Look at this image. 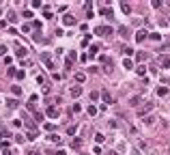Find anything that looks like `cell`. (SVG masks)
<instances>
[{
    "label": "cell",
    "mask_w": 170,
    "mask_h": 155,
    "mask_svg": "<svg viewBox=\"0 0 170 155\" xmlns=\"http://www.w3.org/2000/svg\"><path fill=\"white\" fill-rule=\"evenodd\" d=\"M56 155H67V153H65V151H56Z\"/></svg>",
    "instance_id": "7bdbcfd3"
},
{
    "label": "cell",
    "mask_w": 170,
    "mask_h": 155,
    "mask_svg": "<svg viewBox=\"0 0 170 155\" xmlns=\"http://www.w3.org/2000/svg\"><path fill=\"white\" fill-rule=\"evenodd\" d=\"M95 54H97V45H91V54L88 56H95Z\"/></svg>",
    "instance_id": "4dcf8cb0"
},
{
    "label": "cell",
    "mask_w": 170,
    "mask_h": 155,
    "mask_svg": "<svg viewBox=\"0 0 170 155\" xmlns=\"http://www.w3.org/2000/svg\"><path fill=\"white\" fill-rule=\"evenodd\" d=\"M101 97H103V101H106V103H114V97H112L108 91H103V93H101Z\"/></svg>",
    "instance_id": "52a82bcc"
},
{
    "label": "cell",
    "mask_w": 170,
    "mask_h": 155,
    "mask_svg": "<svg viewBox=\"0 0 170 155\" xmlns=\"http://www.w3.org/2000/svg\"><path fill=\"white\" fill-rule=\"evenodd\" d=\"M110 155H118V153H116V151H112V153H110Z\"/></svg>",
    "instance_id": "ee69618b"
},
{
    "label": "cell",
    "mask_w": 170,
    "mask_h": 155,
    "mask_svg": "<svg viewBox=\"0 0 170 155\" xmlns=\"http://www.w3.org/2000/svg\"><path fill=\"white\" fill-rule=\"evenodd\" d=\"M151 110H153V103H151V101H146V103H142V106H140V108H138V116H144V114H146V112H151Z\"/></svg>",
    "instance_id": "7a4b0ae2"
},
{
    "label": "cell",
    "mask_w": 170,
    "mask_h": 155,
    "mask_svg": "<svg viewBox=\"0 0 170 155\" xmlns=\"http://www.w3.org/2000/svg\"><path fill=\"white\" fill-rule=\"evenodd\" d=\"M30 28H32L30 24H24V26H22V32H30Z\"/></svg>",
    "instance_id": "484cf974"
},
{
    "label": "cell",
    "mask_w": 170,
    "mask_h": 155,
    "mask_svg": "<svg viewBox=\"0 0 170 155\" xmlns=\"http://www.w3.org/2000/svg\"><path fill=\"white\" fill-rule=\"evenodd\" d=\"M15 54H17L20 58H24V56H26V48H22V45L17 43V45H15Z\"/></svg>",
    "instance_id": "ba28073f"
},
{
    "label": "cell",
    "mask_w": 170,
    "mask_h": 155,
    "mask_svg": "<svg viewBox=\"0 0 170 155\" xmlns=\"http://www.w3.org/2000/svg\"><path fill=\"white\" fill-rule=\"evenodd\" d=\"M75 82H78V84H84V82H86V76H84V73H75Z\"/></svg>",
    "instance_id": "7c38bea8"
},
{
    "label": "cell",
    "mask_w": 170,
    "mask_h": 155,
    "mask_svg": "<svg viewBox=\"0 0 170 155\" xmlns=\"http://www.w3.org/2000/svg\"><path fill=\"white\" fill-rule=\"evenodd\" d=\"M28 155H39V151H34V149H30V151H28Z\"/></svg>",
    "instance_id": "b9f144b4"
},
{
    "label": "cell",
    "mask_w": 170,
    "mask_h": 155,
    "mask_svg": "<svg viewBox=\"0 0 170 155\" xmlns=\"http://www.w3.org/2000/svg\"><path fill=\"white\" fill-rule=\"evenodd\" d=\"M149 37H151V39H153V41H159V39H161V37H159V34H157V32H153V34H149Z\"/></svg>",
    "instance_id": "8d00e7d4"
},
{
    "label": "cell",
    "mask_w": 170,
    "mask_h": 155,
    "mask_svg": "<svg viewBox=\"0 0 170 155\" xmlns=\"http://www.w3.org/2000/svg\"><path fill=\"white\" fill-rule=\"evenodd\" d=\"M24 17L26 19H32V11H24Z\"/></svg>",
    "instance_id": "f35d334b"
},
{
    "label": "cell",
    "mask_w": 170,
    "mask_h": 155,
    "mask_svg": "<svg viewBox=\"0 0 170 155\" xmlns=\"http://www.w3.org/2000/svg\"><path fill=\"white\" fill-rule=\"evenodd\" d=\"M45 114H48L50 119H56V116H58V108H56V106H50L48 110H45Z\"/></svg>",
    "instance_id": "5b68a950"
},
{
    "label": "cell",
    "mask_w": 170,
    "mask_h": 155,
    "mask_svg": "<svg viewBox=\"0 0 170 155\" xmlns=\"http://www.w3.org/2000/svg\"><path fill=\"white\" fill-rule=\"evenodd\" d=\"M67 134H69V136H73V134H75V125H71V127H67Z\"/></svg>",
    "instance_id": "83f0119b"
},
{
    "label": "cell",
    "mask_w": 170,
    "mask_h": 155,
    "mask_svg": "<svg viewBox=\"0 0 170 155\" xmlns=\"http://www.w3.org/2000/svg\"><path fill=\"white\" fill-rule=\"evenodd\" d=\"M41 60H43V63H45V67H48V69H54V63H52V56H50L48 52H45V54H41Z\"/></svg>",
    "instance_id": "277c9868"
},
{
    "label": "cell",
    "mask_w": 170,
    "mask_h": 155,
    "mask_svg": "<svg viewBox=\"0 0 170 155\" xmlns=\"http://www.w3.org/2000/svg\"><path fill=\"white\" fill-rule=\"evenodd\" d=\"M50 142H54V144H58V142H60V136H56V134H50Z\"/></svg>",
    "instance_id": "ac0fdd59"
},
{
    "label": "cell",
    "mask_w": 170,
    "mask_h": 155,
    "mask_svg": "<svg viewBox=\"0 0 170 155\" xmlns=\"http://www.w3.org/2000/svg\"><path fill=\"white\" fill-rule=\"evenodd\" d=\"M71 110H73V112H80V110H82V106H80V103H73Z\"/></svg>",
    "instance_id": "d590c367"
},
{
    "label": "cell",
    "mask_w": 170,
    "mask_h": 155,
    "mask_svg": "<svg viewBox=\"0 0 170 155\" xmlns=\"http://www.w3.org/2000/svg\"><path fill=\"white\" fill-rule=\"evenodd\" d=\"M95 142H103V134H95Z\"/></svg>",
    "instance_id": "f1b7e54d"
},
{
    "label": "cell",
    "mask_w": 170,
    "mask_h": 155,
    "mask_svg": "<svg viewBox=\"0 0 170 155\" xmlns=\"http://www.w3.org/2000/svg\"><path fill=\"white\" fill-rule=\"evenodd\" d=\"M80 146H82V140H80V138H73L71 140V149H80Z\"/></svg>",
    "instance_id": "5bb4252c"
},
{
    "label": "cell",
    "mask_w": 170,
    "mask_h": 155,
    "mask_svg": "<svg viewBox=\"0 0 170 155\" xmlns=\"http://www.w3.org/2000/svg\"><path fill=\"white\" fill-rule=\"evenodd\" d=\"M121 11H123V13H127V15H129V13H131V7L127 5V2H121Z\"/></svg>",
    "instance_id": "e0dca14e"
},
{
    "label": "cell",
    "mask_w": 170,
    "mask_h": 155,
    "mask_svg": "<svg viewBox=\"0 0 170 155\" xmlns=\"http://www.w3.org/2000/svg\"><path fill=\"white\" fill-rule=\"evenodd\" d=\"M7 73H9V76H11V78H15V73H17V71H15V69H13V67H9V71H7Z\"/></svg>",
    "instance_id": "60d3db41"
},
{
    "label": "cell",
    "mask_w": 170,
    "mask_h": 155,
    "mask_svg": "<svg viewBox=\"0 0 170 155\" xmlns=\"http://www.w3.org/2000/svg\"><path fill=\"white\" fill-rule=\"evenodd\" d=\"M7 103H9V108H15V106H17V101H15V99H9Z\"/></svg>",
    "instance_id": "ab89813d"
},
{
    "label": "cell",
    "mask_w": 170,
    "mask_h": 155,
    "mask_svg": "<svg viewBox=\"0 0 170 155\" xmlns=\"http://www.w3.org/2000/svg\"><path fill=\"white\" fill-rule=\"evenodd\" d=\"M45 129L48 131H56V125H54V123H45Z\"/></svg>",
    "instance_id": "44dd1931"
},
{
    "label": "cell",
    "mask_w": 170,
    "mask_h": 155,
    "mask_svg": "<svg viewBox=\"0 0 170 155\" xmlns=\"http://www.w3.org/2000/svg\"><path fill=\"white\" fill-rule=\"evenodd\" d=\"M0 15H2V9H0Z\"/></svg>",
    "instance_id": "f6af8a7d"
},
{
    "label": "cell",
    "mask_w": 170,
    "mask_h": 155,
    "mask_svg": "<svg viewBox=\"0 0 170 155\" xmlns=\"http://www.w3.org/2000/svg\"><path fill=\"white\" fill-rule=\"evenodd\" d=\"M146 37H149V34H146V30H142V28L136 32V41H144Z\"/></svg>",
    "instance_id": "9c48e42d"
},
{
    "label": "cell",
    "mask_w": 170,
    "mask_h": 155,
    "mask_svg": "<svg viewBox=\"0 0 170 155\" xmlns=\"http://www.w3.org/2000/svg\"><path fill=\"white\" fill-rule=\"evenodd\" d=\"M144 123L146 125H153V123H155V116H144Z\"/></svg>",
    "instance_id": "ffe728a7"
},
{
    "label": "cell",
    "mask_w": 170,
    "mask_h": 155,
    "mask_svg": "<svg viewBox=\"0 0 170 155\" xmlns=\"http://www.w3.org/2000/svg\"><path fill=\"white\" fill-rule=\"evenodd\" d=\"M15 76H17V80H24V76H26V73H24V71H22V69H20V71L15 73Z\"/></svg>",
    "instance_id": "e575fe53"
},
{
    "label": "cell",
    "mask_w": 170,
    "mask_h": 155,
    "mask_svg": "<svg viewBox=\"0 0 170 155\" xmlns=\"http://www.w3.org/2000/svg\"><path fill=\"white\" fill-rule=\"evenodd\" d=\"M88 114H97V108H95V106H88Z\"/></svg>",
    "instance_id": "d6a6232c"
},
{
    "label": "cell",
    "mask_w": 170,
    "mask_h": 155,
    "mask_svg": "<svg viewBox=\"0 0 170 155\" xmlns=\"http://www.w3.org/2000/svg\"><path fill=\"white\" fill-rule=\"evenodd\" d=\"M95 34H97V37H108V34H112V28L110 26H97V28H95Z\"/></svg>",
    "instance_id": "6da1fadb"
},
{
    "label": "cell",
    "mask_w": 170,
    "mask_h": 155,
    "mask_svg": "<svg viewBox=\"0 0 170 155\" xmlns=\"http://www.w3.org/2000/svg\"><path fill=\"white\" fill-rule=\"evenodd\" d=\"M159 63H161V67H164V69H168L170 67V56H161Z\"/></svg>",
    "instance_id": "30bf717a"
},
{
    "label": "cell",
    "mask_w": 170,
    "mask_h": 155,
    "mask_svg": "<svg viewBox=\"0 0 170 155\" xmlns=\"http://www.w3.org/2000/svg\"><path fill=\"white\" fill-rule=\"evenodd\" d=\"M32 116H34V121H43V114H39V112H34Z\"/></svg>",
    "instance_id": "f546056e"
},
{
    "label": "cell",
    "mask_w": 170,
    "mask_h": 155,
    "mask_svg": "<svg viewBox=\"0 0 170 155\" xmlns=\"http://www.w3.org/2000/svg\"><path fill=\"white\" fill-rule=\"evenodd\" d=\"M101 15H106V17H112V9H110V7H101Z\"/></svg>",
    "instance_id": "8fae6325"
},
{
    "label": "cell",
    "mask_w": 170,
    "mask_h": 155,
    "mask_svg": "<svg viewBox=\"0 0 170 155\" xmlns=\"http://www.w3.org/2000/svg\"><path fill=\"white\" fill-rule=\"evenodd\" d=\"M123 67L125 69H134V60H131V58H125V60H123Z\"/></svg>",
    "instance_id": "4fadbf2b"
},
{
    "label": "cell",
    "mask_w": 170,
    "mask_h": 155,
    "mask_svg": "<svg viewBox=\"0 0 170 155\" xmlns=\"http://www.w3.org/2000/svg\"><path fill=\"white\" fill-rule=\"evenodd\" d=\"M99 60H101V63L106 65V71H108V73H112L114 65H112V60H110V58H108V56H99Z\"/></svg>",
    "instance_id": "3957f363"
},
{
    "label": "cell",
    "mask_w": 170,
    "mask_h": 155,
    "mask_svg": "<svg viewBox=\"0 0 170 155\" xmlns=\"http://www.w3.org/2000/svg\"><path fill=\"white\" fill-rule=\"evenodd\" d=\"M43 17H45V19H52V11L45 9V11H43Z\"/></svg>",
    "instance_id": "603a6c76"
},
{
    "label": "cell",
    "mask_w": 170,
    "mask_h": 155,
    "mask_svg": "<svg viewBox=\"0 0 170 155\" xmlns=\"http://www.w3.org/2000/svg\"><path fill=\"white\" fill-rule=\"evenodd\" d=\"M69 93H71L73 97H80V95H82V88H80V86H73V88H71Z\"/></svg>",
    "instance_id": "2e32d148"
},
{
    "label": "cell",
    "mask_w": 170,
    "mask_h": 155,
    "mask_svg": "<svg viewBox=\"0 0 170 155\" xmlns=\"http://www.w3.org/2000/svg\"><path fill=\"white\" fill-rule=\"evenodd\" d=\"M161 7H164V5H161L159 0H153V9H161Z\"/></svg>",
    "instance_id": "cb8c5ba5"
},
{
    "label": "cell",
    "mask_w": 170,
    "mask_h": 155,
    "mask_svg": "<svg viewBox=\"0 0 170 155\" xmlns=\"http://www.w3.org/2000/svg\"><path fill=\"white\" fill-rule=\"evenodd\" d=\"M146 58H149V54H144V52H138L136 54V60H138V63H142V60H146Z\"/></svg>",
    "instance_id": "9a60e30c"
},
{
    "label": "cell",
    "mask_w": 170,
    "mask_h": 155,
    "mask_svg": "<svg viewBox=\"0 0 170 155\" xmlns=\"http://www.w3.org/2000/svg\"><path fill=\"white\" fill-rule=\"evenodd\" d=\"M88 41H91V34H86V37H84V41H82V45H84V48L88 45Z\"/></svg>",
    "instance_id": "74e56055"
},
{
    "label": "cell",
    "mask_w": 170,
    "mask_h": 155,
    "mask_svg": "<svg viewBox=\"0 0 170 155\" xmlns=\"http://www.w3.org/2000/svg\"><path fill=\"white\" fill-rule=\"evenodd\" d=\"M0 56H7V45H0Z\"/></svg>",
    "instance_id": "836d02e7"
},
{
    "label": "cell",
    "mask_w": 170,
    "mask_h": 155,
    "mask_svg": "<svg viewBox=\"0 0 170 155\" xmlns=\"http://www.w3.org/2000/svg\"><path fill=\"white\" fill-rule=\"evenodd\" d=\"M37 136H39V131H28V140H34Z\"/></svg>",
    "instance_id": "7402d4cb"
},
{
    "label": "cell",
    "mask_w": 170,
    "mask_h": 155,
    "mask_svg": "<svg viewBox=\"0 0 170 155\" xmlns=\"http://www.w3.org/2000/svg\"><path fill=\"white\" fill-rule=\"evenodd\" d=\"M157 95H159V97H164V95H168V88H166V86H161V88H157Z\"/></svg>",
    "instance_id": "d6986e66"
},
{
    "label": "cell",
    "mask_w": 170,
    "mask_h": 155,
    "mask_svg": "<svg viewBox=\"0 0 170 155\" xmlns=\"http://www.w3.org/2000/svg\"><path fill=\"white\" fill-rule=\"evenodd\" d=\"M118 34H121V37H127V28H125V26H121V30H118Z\"/></svg>",
    "instance_id": "4316f807"
},
{
    "label": "cell",
    "mask_w": 170,
    "mask_h": 155,
    "mask_svg": "<svg viewBox=\"0 0 170 155\" xmlns=\"http://www.w3.org/2000/svg\"><path fill=\"white\" fill-rule=\"evenodd\" d=\"M11 91H13V95H22V88H20V86H13Z\"/></svg>",
    "instance_id": "d4e9b609"
},
{
    "label": "cell",
    "mask_w": 170,
    "mask_h": 155,
    "mask_svg": "<svg viewBox=\"0 0 170 155\" xmlns=\"http://www.w3.org/2000/svg\"><path fill=\"white\" fill-rule=\"evenodd\" d=\"M63 24L65 26H75V17H73V15H65V17H63Z\"/></svg>",
    "instance_id": "8992f818"
},
{
    "label": "cell",
    "mask_w": 170,
    "mask_h": 155,
    "mask_svg": "<svg viewBox=\"0 0 170 155\" xmlns=\"http://www.w3.org/2000/svg\"><path fill=\"white\" fill-rule=\"evenodd\" d=\"M99 99V93H91V101H97Z\"/></svg>",
    "instance_id": "1f68e13d"
}]
</instances>
